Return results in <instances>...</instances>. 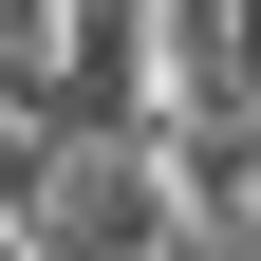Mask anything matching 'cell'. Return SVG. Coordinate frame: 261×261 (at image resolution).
I'll use <instances>...</instances> for the list:
<instances>
[{
  "instance_id": "obj_1",
  "label": "cell",
  "mask_w": 261,
  "mask_h": 261,
  "mask_svg": "<svg viewBox=\"0 0 261 261\" xmlns=\"http://www.w3.org/2000/svg\"><path fill=\"white\" fill-rule=\"evenodd\" d=\"M75 56H93V0H0V149H38V168H75V149H93Z\"/></svg>"
}]
</instances>
